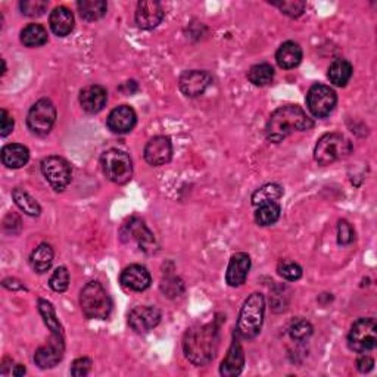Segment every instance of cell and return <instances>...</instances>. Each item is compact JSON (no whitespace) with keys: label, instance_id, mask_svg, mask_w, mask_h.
Segmentation results:
<instances>
[{"label":"cell","instance_id":"29","mask_svg":"<svg viewBox=\"0 0 377 377\" xmlns=\"http://www.w3.org/2000/svg\"><path fill=\"white\" fill-rule=\"evenodd\" d=\"M12 197H14V202L17 204V206L21 209V211H24L27 215H30V217L40 215L41 206L39 205V202L33 196L24 191V188H21V187L14 188Z\"/></svg>","mask_w":377,"mask_h":377},{"label":"cell","instance_id":"6","mask_svg":"<svg viewBox=\"0 0 377 377\" xmlns=\"http://www.w3.org/2000/svg\"><path fill=\"white\" fill-rule=\"evenodd\" d=\"M102 170L107 179L115 184H125L131 180L133 162L130 155L120 149H109L100 158Z\"/></svg>","mask_w":377,"mask_h":377},{"label":"cell","instance_id":"41","mask_svg":"<svg viewBox=\"0 0 377 377\" xmlns=\"http://www.w3.org/2000/svg\"><path fill=\"white\" fill-rule=\"evenodd\" d=\"M90 370H91V360L87 357H83L72 363L71 374L76 377H85L90 373Z\"/></svg>","mask_w":377,"mask_h":377},{"label":"cell","instance_id":"42","mask_svg":"<svg viewBox=\"0 0 377 377\" xmlns=\"http://www.w3.org/2000/svg\"><path fill=\"white\" fill-rule=\"evenodd\" d=\"M14 118L10 117L9 112L6 109H2L0 112V136L2 138H6L14 130Z\"/></svg>","mask_w":377,"mask_h":377},{"label":"cell","instance_id":"27","mask_svg":"<svg viewBox=\"0 0 377 377\" xmlns=\"http://www.w3.org/2000/svg\"><path fill=\"white\" fill-rule=\"evenodd\" d=\"M30 263L37 273H46L54 263V249L49 244L39 245L31 254Z\"/></svg>","mask_w":377,"mask_h":377},{"label":"cell","instance_id":"44","mask_svg":"<svg viewBox=\"0 0 377 377\" xmlns=\"http://www.w3.org/2000/svg\"><path fill=\"white\" fill-rule=\"evenodd\" d=\"M3 286L8 288V289H14V290L24 289V286L19 285V281L15 280V279H6V280H3Z\"/></svg>","mask_w":377,"mask_h":377},{"label":"cell","instance_id":"9","mask_svg":"<svg viewBox=\"0 0 377 377\" xmlns=\"http://www.w3.org/2000/svg\"><path fill=\"white\" fill-rule=\"evenodd\" d=\"M338 103L336 91L326 85H314L307 94L308 111L316 118H326Z\"/></svg>","mask_w":377,"mask_h":377},{"label":"cell","instance_id":"16","mask_svg":"<svg viewBox=\"0 0 377 377\" xmlns=\"http://www.w3.org/2000/svg\"><path fill=\"white\" fill-rule=\"evenodd\" d=\"M136 122H138V115L129 105H121L111 111L108 117V129L115 134H127L130 133Z\"/></svg>","mask_w":377,"mask_h":377},{"label":"cell","instance_id":"3","mask_svg":"<svg viewBox=\"0 0 377 377\" xmlns=\"http://www.w3.org/2000/svg\"><path fill=\"white\" fill-rule=\"evenodd\" d=\"M266 299L259 292H254L252 295L245 301L242 310L239 312L236 324V334L240 339H254L257 338L264 323Z\"/></svg>","mask_w":377,"mask_h":377},{"label":"cell","instance_id":"26","mask_svg":"<svg viewBox=\"0 0 377 377\" xmlns=\"http://www.w3.org/2000/svg\"><path fill=\"white\" fill-rule=\"evenodd\" d=\"M47 30L41 24H28L21 31V43L27 47H40L47 43Z\"/></svg>","mask_w":377,"mask_h":377},{"label":"cell","instance_id":"17","mask_svg":"<svg viewBox=\"0 0 377 377\" xmlns=\"http://www.w3.org/2000/svg\"><path fill=\"white\" fill-rule=\"evenodd\" d=\"M244 365L245 351L242 348V343H240V338L235 333L233 342L230 345L226 358L222 363V367H219V373L224 377H235L244 371Z\"/></svg>","mask_w":377,"mask_h":377},{"label":"cell","instance_id":"7","mask_svg":"<svg viewBox=\"0 0 377 377\" xmlns=\"http://www.w3.org/2000/svg\"><path fill=\"white\" fill-rule=\"evenodd\" d=\"M348 345L355 352L365 354L377 345V323L374 319H360L352 324L348 334Z\"/></svg>","mask_w":377,"mask_h":377},{"label":"cell","instance_id":"31","mask_svg":"<svg viewBox=\"0 0 377 377\" xmlns=\"http://www.w3.org/2000/svg\"><path fill=\"white\" fill-rule=\"evenodd\" d=\"M281 196H283V187L276 183H270V184L259 187L258 191H255L250 201H252L254 206H259L263 204L276 202L277 199H280Z\"/></svg>","mask_w":377,"mask_h":377},{"label":"cell","instance_id":"38","mask_svg":"<svg viewBox=\"0 0 377 377\" xmlns=\"http://www.w3.org/2000/svg\"><path fill=\"white\" fill-rule=\"evenodd\" d=\"M273 5L290 18L301 17L307 6L305 2H301V0H283V2H273Z\"/></svg>","mask_w":377,"mask_h":377},{"label":"cell","instance_id":"28","mask_svg":"<svg viewBox=\"0 0 377 377\" xmlns=\"http://www.w3.org/2000/svg\"><path fill=\"white\" fill-rule=\"evenodd\" d=\"M77 8L83 19L98 21L107 14L108 3L105 0H81L77 3Z\"/></svg>","mask_w":377,"mask_h":377},{"label":"cell","instance_id":"45","mask_svg":"<svg viewBox=\"0 0 377 377\" xmlns=\"http://www.w3.org/2000/svg\"><path fill=\"white\" fill-rule=\"evenodd\" d=\"M12 374L17 376V377L24 376V374H25V367H24V365H21V364H17V365H15V369H14V371H12Z\"/></svg>","mask_w":377,"mask_h":377},{"label":"cell","instance_id":"43","mask_svg":"<svg viewBox=\"0 0 377 377\" xmlns=\"http://www.w3.org/2000/svg\"><path fill=\"white\" fill-rule=\"evenodd\" d=\"M374 367V360L369 355H361V357L357 360V369L361 373H369Z\"/></svg>","mask_w":377,"mask_h":377},{"label":"cell","instance_id":"22","mask_svg":"<svg viewBox=\"0 0 377 377\" xmlns=\"http://www.w3.org/2000/svg\"><path fill=\"white\" fill-rule=\"evenodd\" d=\"M50 28L58 37H67L74 30V15L65 6H56L49 17Z\"/></svg>","mask_w":377,"mask_h":377},{"label":"cell","instance_id":"19","mask_svg":"<svg viewBox=\"0 0 377 377\" xmlns=\"http://www.w3.org/2000/svg\"><path fill=\"white\" fill-rule=\"evenodd\" d=\"M250 270V257L245 252H237L232 258L227 267L226 273V281L228 286L239 288L246 281L248 273Z\"/></svg>","mask_w":377,"mask_h":377},{"label":"cell","instance_id":"11","mask_svg":"<svg viewBox=\"0 0 377 377\" xmlns=\"http://www.w3.org/2000/svg\"><path fill=\"white\" fill-rule=\"evenodd\" d=\"M65 352V342L64 334H55L52 333L49 341L40 347L34 354V361L40 369L47 370L54 369L64 358Z\"/></svg>","mask_w":377,"mask_h":377},{"label":"cell","instance_id":"40","mask_svg":"<svg viewBox=\"0 0 377 377\" xmlns=\"http://www.w3.org/2000/svg\"><path fill=\"white\" fill-rule=\"evenodd\" d=\"M354 237L355 232L349 222H347V219H341L338 223V244L341 246H348L354 242Z\"/></svg>","mask_w":377,"mask_h":377},{"label":"cell","instance_id":"35","mask_svg":"<svg viewBox=\"0 0 377 377\" xmlns=\"http://www.w3.org/2000/svg\"><path fill=\"white\" fill-rule=\"evenodd\" d=\"M277 273L288 281H297L302 277V268L299 264L293 263V261L283 259L277 266Z\"/></svg>","mask_w":377,"mask_h":377},{"label":"cell","instance_id":"34","mask_svg":"<svg viewBox=\"0 0 377 377\" xmlns=\"http://www.w3.org/2000/svg\"><path fill=\"white\" fill-rule=\"evenodd\" d=\"M47 6L49 3L46 2V0H23V2L19 3L21 12L30 18L41 17L47 10Z\"/></svg>","mask_w":377,"mask_h":377},{"label":"cell","instance_id":"12","mask_svg":"<svg viewBox=\"0 0 377 377\" xmlns=\"http://www.w3.org/2000/svg\"><path fill=\"white\" fill-rule=\"evenodd\" d=\"M161 317V311L156 307L140 305L130 311L129 324L136 333H148L158 326Z\"/></svg>","mask_w":377,"mask_h":377},{"label":"cell","instance_id":"30","mask_svg":"<svg viewBox=\"0 0 377 377\" xmlns=\"http://www.w3.org/2000/svg\"><path fill=\"white\" fill-rule=\"evenodd\" d=\"M248 80L258 87L268 86L274 80V68L270 64H257L248 71Z\"/></svg>","mask_w":377,"mask_h":377},{"label":"cell","instance_id":"4","mask_svg":"<svg viewBox=\"0 0 377 377\" xmlns=\"http://www.w3.org/2000/svg\"><path fill=\"white\" fill-rule=\"evenodd\" d=\"M80 307L90 320H107L112 311V301L99 281H90L80 292Z\"/></svg>","mask_w":377,"mask_h":377},{"label":"cell","instance_id":"24","mask_svg":"<svg viewBox=\"0 0 377 377\" xmlns=\"http://www.w3.org/2000/svg\"><path fill=\"white\" fill-rule=\"evenodd\" d=\"M30 160V151L27 146L19 143L6 144L2 149V162L8 169H23Z\"/></svg>","mask_w":377,"mask_h":377},{"label":"cell","instance_id":"36","mask_svg":"<svg viewBox=\"0 0 377 377\" xmlns=\"http://www.w3.org/2000/svg\"><path fill=\"white\" fill-rule=\"evenodd\" d=\"M312 332H314V329L311 326V323L307 321V320H297V321H293L290 329H289L290 338L293 341H297V342L307 341L311 336V334H312Z\"/></svg>","mask_w":377,"mask_h":377},{"label":"cell","instance_id":"8","mask_svg":"<svg viewBox=\"0 0 377 377\" xmlns=\"http://www.w3.org/2000/svg\"><path fill=\"white\" fill-rule=\"evenodd\" d=\"M56 121V108L49 99H40L31 107L27 124L28 129L37 136H46L50 133Z\"/></svg>","mask_w":377,"mask_h":377},{"label":"cell","instance_id":"21","mask_svg":"<svg viewBox=\"0 0 377 377\" xmlns=\"http://www.w3.org/2000/svg\"><path fill=\"white\" fill-rule=\"evenodd\" d=\"M108 102V91L99 85H91L81 90L80 93V105L81 108L89 114H98Z\"/></svg>","mask_w":377,"mask_h":377},{"label":"cell","instance_id":"1","mask_svg":"<svg viewBox=\"0 0 377 377\" xmlns=\"http://www.w3.org/2000/svg\"><path fill=\"white\" fill-rule=\"evenodd\" d=\"M219 347V324L217 321L199 324L188 329L183 339L186 358L193 365L202 367L211 363Z\"/></svg>","mask_w":377,"mask_h":377},{"label":"cell","instance_id":"32","mask_svg":"<svg viewBox=\"0 0 377 377\" xmlns=\"http://www.w3.org/2000/svg\"><path fill=\"white\" fill-rule=\"evenodd\" d=\"M39 312L40 316L43 317V321L46 326L49 327V330L55 334H64V330H62L61 323L56 317V311L54 308V305L46 299H39Z\"/></svg>","mask_w":377,"mask_h":377},{"label":"cell","instance_id":"14","mask_svg":"<svg viewBox=\"0 0 377 377\" xmlns=\"http://www.w3.org/2000/svg\"><path fill=\"white\" fill-rule=\"evenodd\" d=\"M173 144L165 136H155L153 139L144 146V160L149 165L161 166L171 161Z\"/></svg>","mask_w":377,"mask_h":377},{"label":"cell","instance_id":"33","mask_svg":"<svg viewBox=\"0 0 377 377\" xmlns=\"http://www.w3.org/2000/svg\"><path fill=\"white\" fill-rule=\"evenodd\" d=\"M257 213H255V222L258 226H271L277 223V219L280 218V205L277 202H268L257 206Z\"/></svg>","mask_w":377,"mask_h":377},{"label":"cell","instance_id":"10","mask_svg":"<svg viewBox=\"0 0 377 377\" xmlns=\"http://www.w3.org/2000/svg\"><path fill=\"white\" fill-rule=\"evenodd\" d=\"M41 173L55 191H64L71 183V165L61 156H47L41 161Z\"/></svg>","mask_w":377,"mask_h":377},{"label":"cell","instance_id":"2","mask_svg":"<svg viewBox=\"0 0 377 377\" xmlns=\"http://www.w3.org/2000/svg\"><path fill=\"white\" fill-rule=\"evenodd\" d=\"M314 127V121L298 105H286L276 109L266 125L267 139L273 143L285 140L292 133L307 131Z\"/></svg>","mask_w":377,"mask_h":377},{"label":"cell","instance_id":"5","mask_svg":"<svg viewBox=\"0 0 377 377\" xmlns=\"http://www.w3.org/2000/svg\"><path fill=\"white\" fill-rule=\"evenodd\" d=\"M352 153V143L339 133H327L319 139L314 149V160L319 165H330Z\"/></svg>","mask_w":377,"mask_h":377},{"label":"cell","instance_id":"39","mask_svg":"<svg viewBox=\"0 0 377 377\" xmlns=\"http://www.w3.org/2000/svg\"><path fill=\"white\" fill-rule=\"evenodd\" d=\"M161 289L169 298H177L184 292V283L179 277H166L161 283Z\"/></svg>","mask_w":377,"mask_h":377},{"label":"cell","instance_id":"23","mask_svg":"<svg viewBox=\"0 0 377 377\" xmlns=\"http://www.w3.org/2000/svg\"><path fill=\"white\" fill-rule=\"evenodd\" d=\"M276 61L277 65L283 69H292L298 67L302 61L301 46L295 41H285L277 50Z\"/></svg>","mask_w":377,"mask_h":377},{"label":"cell","instance_id":"18","mask_svg":"<svg viewBox=\"0 0 377 377\" xmlns=\"http://www.w3.org/2000/svg\"><path fill=\"white\" fill-rule=\"evenodd\" d=\"M120 280L124 288L134 292H143L148 289L152 283V277L148 268L139 264H133L127 268H124Z\"/></svg>","mask_w":377,"mask_h":377},{"label":"cell","instance_id":"20","mask_svg":"<svg viewBox=\"0 0 377 377\" xmlns=\"http://www.w3.org/2000/svg\"><path fill=\"white\" fill-rule=\"evenodd\" d=\"M121 237L124 240H136L143 250H148L153 244V235L149 232V228L139 218H131L129 223H125L121 228Z\"/></svg>","mask_w":377,"mask_h":377},{"label":"cell","instance_id":"15","mask_svg":"<svg viewBox=\"0 0 377 377\" xmlns=\"http://www.w3.org/2000/svg\"><path fill=\"white\" fill-rule=\"evenodd\" d=\"M164 9L160 2L155 0H143L136 8V24L142 30H153L164 19Z\"/></svg>","mask_w":377,"mask_h":377},{"label":"cell","instance_id":"13","mask_svg":"<svg viewBox=\"0 0 377 377\" xmlns=\"http://www.w3.org/2000/svg\"><path fill=\"white\" fill-rule=\"evenodd\" d=\"M213 77L205 71H186L179 80V87L182 93L187 98H197L205 93V90L211 86Z\"/></svg>","mask_w":377,"mask_h":377},{"label":"cell","instance_id":"25","mask_svg":"<svg viewBox=\"0 0 377 377\" xmlns=\"http://www.w3.org/2000/svg\"><path fill=\"white\" fill-rule=\"evenodd\" d=\"M351 77H352V65L347 59L338 58L332 62L327 71V78L330 80L332 85L338 87H345L348 85Z\"/></svg>","mask_w":377,"mask_h":377},{"label":"cell","instance_id":"37","mask_svg":"<svg viewBox=\"0 0 377 377\" xmlns=\"http://www.w3.org/2000/svg\"><path fill=\"white\" fill-rule=\"evenodd\" d=\"M49 286L52 288V290H55L58 293L65 292L69 286V273L65 267H58L54 274L50 276L49 280Z\"/></svg>","mask_w":377,"mask_h":377}]
</instances>
